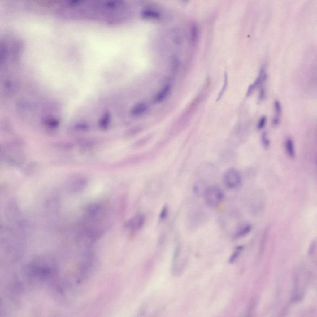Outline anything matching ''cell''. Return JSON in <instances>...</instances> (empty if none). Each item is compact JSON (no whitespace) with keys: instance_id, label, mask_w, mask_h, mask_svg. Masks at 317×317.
<instances>
[{"instance_id":"obj_7","label":"cell","mask_w":317,"mask_h":317,"mask_svg":"<svg viewBox=\"0 0 317 317\" xmlns=\"http://www.w3.org/2000/svg\"><path fill=\"white\" fill-rule=\"evenodd\" d=\"M251 229V226L249 224L240 225L235 231L233 237L236 239L241 238L248 234Z\"/></svg>"},{"instance_id":"obj_1","label":"cell","mask_w":317,"mask_h":317,"mask_svg":"<svg viewBox=\"0 0 317 317\" xmlns=\"http://www.w3.org/2000/svg\"><path fill=\"white\" fill-rule=\"evenodd\" d=\"M206 205L211 207L218 206L223 201L224 195L219 187L216 186H209L203 196Z\"/></svg>"},{"instance_id":"obj_19","label":"cell","mask_w":317,"mask_h":317,"mask_svg":"<svg viewBox=\"0 0 317 317\" xmlns=\"http://www.w3.org/2000/svg\"><path fill=\"white\" fill-rule=\"evenodd\" d=\"M280 121V117L275 116L272 120V124L274 126H276L279 124Z\"/></svg>"},{"instance_id":"obj_6","label":"cell","mask_w":317,"mask_h":317,"mask_svg":"<svg viewBox=\"0 0 317 317\" xmlns=\"http://www.w3.org/2000/svg\"><path fill=\"white\" fill-rule=\"evenodd\" d=\"M171 86L169 85L164 86L154 95L153 100L154 102L158 103L163 101L168 95Z\"/></svg>"},{"instance_id":"obj_20","label":"cell","mask_w":317,"mask_h":317,"mask_svg":"<svg viewBox=\"0 0 317 317\" xmlns=\"http://www.w3.org/2000/svg\"><path fill=\"white\" fill-rule=\"evenodd\" d=\"M211 84V79L210 77H207V79L206 83V88H208L210 87Z\"/></svg>"},{"instance_id":"obj_12","label":"cell","mask_w":317,"mask_h":317,"mask_svg":"<svg viewBox=\"0 0 317 317\" xmlns=\"http://www.w3.org/2000/svg\"><path fill=\"white\" fill-rule=\"evenodd\" d=\"M274 106L276 117H280L282 111L281 107L280 102L278 100H275L274 103Z\"/></svg>"},{"instance_id":"obj_8","label":"cell","mask_w":317,"mask_h":317,"mask_svg":"<svg viewBox=\"0 0 317 317\" xmlns=\"http://www.w3.org/2000/svg\"><path fill=\"white\" fill-rule=\"evenodd\" d=\"M147 109V106L145 103L138 102L133 106L131 109V113L132 115L138 116L145 113Z\"/></svg>"},{"instance_id":"obj_17","label":"cell","mask_w":317,"mask_h":317,"mask_svg":"<svg viewBox=\"0 0 317 317\" xmlns=\"http://www.w3.org/2000/svg\"><path fill=\"white\" fill-rule=\"evenodd\" d=\"M168 209L166 206L164 207L161 210L160 215V217L161 219H164L167 215Z\"/></svg>"},{"instance_id":"obj_16","label":"cell","mask_w":317,"mask_h":317,"mask_svg":"<svg viewBox=\"0 0 317 317\" xmlns=\"http://www.w3.org/2000/svg\"><path fill=\"white\" fill-rule=\"evenodd\" d=\"M227 76L226 74H225V76H224V85H223V88H222V90H221L220 93H219V95L218 96V98L217 99V100H219V98L221 97V95H222V93H223L224 91V90L226 88V85H227Z\"/></svg>"},{"instance_id":"obj_9","label":"cell","mask_w":317,"mask_h":317,"mask_svg":"<svg viewBox=\"0 0 317 317\" xmlns=\"http://www.w3.org/2000/svg\"><path fill=\"white\" fill-rule=\"evenodd\" d=\"M285 148L288 156L290 158H294L295 156L294 144L293 140L290 138H288L286 140Z\"/></svg>"},{"instance_id":"obj_14","label":"cell","mask_w":317,"mask_h":317,"mask_svg":"<svg viewBox=\"0 0 317 317\" xmlns=\"http://www.w3.org/2000/svg\"><path fill=\"white\" fill-rule=\"evenodd\" d=\"M267 121V117L263 116L260 118L257 126L258 129L260 130L263 128L265 125Z\"/></svg>"},{"instance_id":"obj_5","label":"cell","mask_w":317,"mask_h":317,"mask_svg":"<svg viewBox=\"0 0 317 317\" xmlns=\"http://www.w3.org/2000/svg\"><path fill=\"white\" fill-rule=\"evenodd\" d=\"M267 78V75L265 72L264 68L263 67L261 69L257 78L254 83L249 86L247 92V95H250L256 87L266 80Z\"/></svg>"},{"instance_id":"obj_2","label":"cell","mask_w":317,"mask_h":317,"mask_svg":"<svg viewBox=\"0 0 317 317\" xmlns=\"http://www.w3.org/2000/svg\"><path fill=\"white\" fill-rule=\"evenodd\" d=\"M223 180L225 186L228 188L233 189L238 188L241 182V177L239 172L234 168L227 170L224 173Z\"/></svg>"},{"instance_id":"obj_13","label":"cell","mask_w":317,"mask_h":317,"mask_svg":"<svg viewBox=\"0 0 317 317\" xmlns=\"http://www.w3.org/2000/svg\"><path fill=\"white\" fill-rule=\"evenodd\" d=\"M261 141L263 146L267 148L270 145V141L267 137V134L266 132H263L261 136Z\"/></svg>"},{"instance_id":"obj_11","label":"cell","mask_w":317,"mask_h":317,"mask_svg":"<svg viewBox=\"0 0 317 317\" xmlns=\"http://www.w3.org/2000/svg\"><path fill=\"white\" fill-rule=\"evenodd\" d=\"M243 248V247L242 246H239L236 248L230 258L229 261L230 263L233 262L235 260L242 250Z\"/></svg>"},{"instance_id":"obj_3","label":"cell","mask_w":317,"mask_h":317,"mask_svg":"<svg viewBox=\"0 0 317 317\" xmlns=\"http://www.w3.org/2000/svg\"><path fill=\"white\" fill-rule=\"evenodd\" d=\"M144 222V218L141 214L135 215L127 221L125 224L126 227L133 230H136L141 228Z\"/></svg>"},{"instance_id":"obj_10","label":"cell","mask_w":317,"mask_h":317,"mask_svg":"<svg viewBox=\"0 0 317 317\" xmlns=\"http://www.w3.org/2000/svg\"><path fill=\"white\" fill-rule=\"evenodd\" d=\"M153 137L152 134H149L141 138L134 143V147L138 148L144 146L151 141Z\"/></svg>"},{"instance_id":"obj_15","label":"cell","mask_w":317,"mask_h":317,"mask_svg":"<svg viewBox=\"0 0 317 317\" xmlns=\"http://www.w3.org/2000/svg\"><path fill=\"white\" fill-rule=\"evenodd\" d=\"M142 130V128L140 126L136 127L134 128L129 132L128 135L130 136H133L139 133Z\"/></svg>"},{"instance_id":"obj_18","label":"cell","mask_w":317,"mask_h":317,"mask_svg":"<svg viewBox=\"0 0 317 317\" xmlns=\"http://www.w3.org/2000/svg\"><path fill=\"white\" fill-rule=\"evenodd\" d=\"M265 95V91L264 88L262 87L261 88L258 97L259 101L263 100L264 98Z\"/></svg>"},{"instance_id":"obj_4","label":"cell","mask_w":317,"mask_h":317,"mask_svg":"<svg viewBox=\"0 0 317 317\" xmlns=\"http://www.w3.org/2000/svg\"><path fill=\"white\" fill-rule=\"evenodd\" d=\"M208 187L206 181L203 180H198L195 182L193 185V193L197 196H203Z\"/></svg>"}]
</instances>
